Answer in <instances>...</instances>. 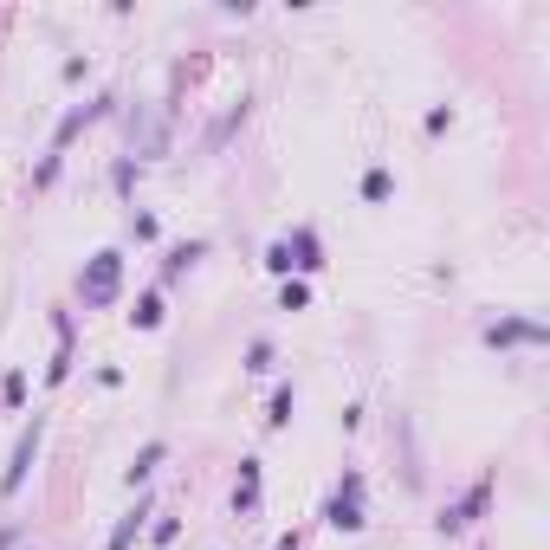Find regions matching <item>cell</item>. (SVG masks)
Returning a JSON list of instances; mask_svg holds the SVG:
<instances>
[{
    "instance_id": "obj_15",
    "label": "cell",
    "mask_w": 550,
    "mask_h": 550,
    "mask_svg": "<svg viewBox=\"0 0 550 550\" xmlns=\"http://www.w3.org/2000/svg\"><path fill=\"white\" fill-rule=\"evenodd\" d=\"M389 194H395V175L389 169H369L363 175V201H389Z\"/></svg>"
},
{
    "instance_id": "obj_4",
    "label": "cell",
    "mask_w": 550,
    "mask_h": 550,
    "mask_svg": "<svg viewBox=\"0 0 550 550\" xmlns=\"http://www.w3.org/2000/svg\"><path fill=\"white\" fill-rule=\"evenodd\" d=\"M486 499H493V486L479 479V486H472V493H466L460 505H447V512H441V531H447V537H453V531H466V524H472L479 512H486Z\"/></svg>"
},
{
    "instance_id": "obj_18",
    "label": "cell",
    "mask_w": 550,
    "mask_h": 550,
    "mask_svg": "<svg viewBox=\"0 0 550 550\" xmlns=\"http://www.w3.org/2000/svg\"><path fill=\"white\" fill-rule=\"evenodd\" d=\"M0 401H7V408H20V401H26V376H20V369L0 382Z\"/></svg>"
},
{
    "instance_id": "obj_14",
    "label": "cell",
    "mask_w": 550,
    "mask_h": 550,
    "mask_svg": "<svg viewBox=\"0 0 550 550\" xmlns=\"http://www.w3.org/2000/svg\"><path fill=\"white\" fill-rule=\"evenodd\" d=\"M292 401H298V395H292V382L272 389V415H265V428H285V421H292Z\"/></svg>"
},
{
    "instance_id": "obj_19",
    "label": "cell",
    "mask_w": 550,
    "mask_h": 550,
    "mask_svg": "<svg viewBox=\"0 0 550 550\" xmlns=\"http://www.w3.org/2000/svg\"><path fill=\"white\" fill-rule=\"evenodd\" d=\"M175 531H182L175 518H156V524H150V537H156V544H175Z\"/></svg>"
},
{
    "instance_id": "obj_5",
    "label": "cell",
    "mask_w": 550,
    "mask_h": 550,
    "mask_svg": "<svg viewBox=\"0 0 550 550\" xmlns=\"http://www.w3.org/2000/svg\"><path fill=\"white\" fill-rule=\"evenodd\" d=\"M486 343H493V350H512V343H544V324L512 317V324H493V330H486Z\"/></svg>"
},
{
    "instance_id": "obj_6",
    "label": "cell",
    "mask_w": 550,
    "mask_h": 550,
    "mask_svg": "<svg viewBox=\"0 0 550 550\" xmlns=\"http://www.w3.org/2000/svg\"><path fill=\"white\" fill-rule=\"evenodd\" d=\"M104 110H110V98H98V104H78L72 117H65V123H58V136H52V156H65V143H72V136H78L85 123H98Z\"/></svg>"
},
{
    "instance_id": "obj_17",
    "label": "cell",
    "mask_w": 550,
    "mask_h": 550,
    "mask_svg": "<svg viewBox=\"0 0 550 550\" xmlns=\"http://www.w3.org/2000/svg\"><path fill=\"white\" fill-rule=\"evenodd\" d=\"M246 369H253V376H265V369H272V343H265V337L246 350Z\"/></svg>"
},
{
    "instance_id": "obj_2",
    "label": "cell",
    "mask_w": 550,
    "mask_h": 550,
    "mask_svg": "<svg viewBox=\"0 0 550 550\" xmlns=\"http://www.w3.org/2000/svg\"><path fill=\"white\" fill-rule=\"evenodd\" d=\"M324 518H330V531H363V472H343L337 479Z\"/></svg>"
},
{
    "instance_id": "obj_20",
    "label": "cell",
    "mask_w": 550,
    "mask_h": 550,
    "mask_svg": "<svg viewBox=\"0 0 550 550\" xmlns=\"http://www.w3.org/2000/svg\"><path fill=\"white\" fill-rule=\"evenodd\" d=\"M272 550H298V537H279V544H272Z\"/></svg>"
},
{
    "instance_id": "obj_3",
    "label": "cell",
    "mask_w": 550,
    "mask_h": 550,
    "mask_svg": "<svg viewBox=\"0 0 550 550\" xmlns=\"http://www.w3.org/2000/svg\"><path fill=\"white\" fill-rule=\"evenodd\" d=\"M39 434H46V421L33 415V428L14 441V460H7V472H0V499H20V486H26V466H33V453H39Z\"/></svg>"
},
{
    "instance_id": "obj_10",
    "label": "cell",
    "mask_w": 550,
    "mask_h": 550,
    "mask_svg": "<svg viewBox=\"0 0 550 550\" xmlns=\"http://www.w3.org/2000/svg\"><path fill=\"white\" fill-rule=\"evenodd\" d=\"M162 460H169V447H162V441H150L143 453H136V460H130V472H123V479H130V486H150V472H156Z\"/></svg>"
},
{
    "instance_id": "obj_13",
    "label": "cell",
    "mask_w": 550,
    "mask_h": 550,
    "mask_svg": "<svg viewBox=\"0 0 550 550\" xmlns=\"http://www.w3.org/2000/svg\"><path fill=\"white\" fill-rule=\"evenodd\" d=\"M143 518H150V505H136V512L110 531V550H130V544H136V531H143Z\"/></svg>"
},
{
    "instance_id": "obj_9",
    "label": "cell",
    "mask_w": 550,
    "mask_h": 550,
    "mask_svg": "<svg viewBox=\"0 0 550 550\" xmlns=\"http://www.w3.org/2000/svg\"><path fill=\"white\" fill-rule=\"evenodd\" d=\"M52 330H58V357H52V369H46V382H65V376H72V317H52Z\"/></svg>"
},
{
    "instance_id": "obj_11",
    "label": "cell",
    "mask_w": 550,
    "mask_h": 550,
    "mask_svg": "<svg viewBox=\"0 0 550 550\" xmlns=\"http://www.w3.org/2000/svg\"><path fill=\"white\" fill-rule=\"evenodd\" d=\"M201 259V240H188V246H169V259H162V285H175L182 279V272Z\"/></svg>"
},
{
    "instance_id": "obj_21",
    "label": "cell",
    "mask_w": 550,
    "mask_h": 550,
    "mask_svg": "<svg viewBox=\"0 0 550 550\" xmlns=\"http://www.w3.org/2000/svg\"><path fill=\"white\" fill-rule=\"evenodd\" d=\"M0 550H14V531H0Z\"/></svg>"
},
{
    "instance_id": "obj_7",
    "label": "cell",
    "mask_w": 550,
    "mask_h": 550,
    "mask_svg": "<svg viewBox=\"0 0 550 550\" xmlns=\"http://www.w3.org/2000/svg\"><path fill=\"white\" fill-rule=\"evenodd\" d=\"M259 479H265V472H259V460H240V486H233V512H240V518H253V512H259Z\"/></svg>"
},
{
    "instance_id": "obj_16",
    "label": "cell",
    "mask_w": 550,
    "mask_h": 550,
    "mask_svg": "<svg viewBox=\"0 0 550 550\" xmlns=\"http://www.w3.org/2000/svg\"><path fill=\"white\" fill-rule=\"evenodd\" d=\"M279 305H285V311H305V305H311V285H305V279H285V285H279Z\"/></svg>"
},
{
    "instance_id": "obj_1",
    "label": "cell",
    "mask_w": 550,
    "mask_h": 550,
    "mask_svg": "<svg viewBox=\"0 0 550 550\" xmlns=\"http://www.w3.org/2000/svg\"><path fill=\"white\" fill-rule=\"evenodd\" d=\"M117 292H123V253L104 246V253H91L85 272H78V305H85V311H110Z\"/></svg>"
},
{
    "instance_id": "obj_8",
    "label": "cell",
    "mask_w": 550,
    "mask_h": 550,
    "mask_svg": "<svg viewBox=\"0 0 550 550\" xmlns=\"http://www.w3.org/2000/svg\"><path fill=\"white\" fill-rule=\"evenodd\" d=\"M285 253H292V272H317V265H324V246H317L311 227H298V233L285 240Z\"/></svg>"
},
{
    "instance_id": "obj_12",
    "label": "cell",
    "mask_w": 550,
    "mask_h": 550,
    "mask_svg": "<svg viewBox=\"0 0 550 550\" xmlns=\"http://www.w3.org/2000/svg\"><path fill=\"white\" fill-rule=\"evenodd\" d=\"M130 324H136V330H156V324H162V292H143V298H136Z\"/></svg>"
}]
</instances>
